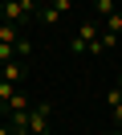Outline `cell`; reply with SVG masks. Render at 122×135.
<instances>
[{
  "mask_svg": "<svg viewBox=\"0 0 122 135\" xmlns=\"http://www.w3.org/2000/svg\"><path fill=\"white\" fill-rule=\"evenodd\" d=\"M41 8V0H0V21H8V25L20 29L24 21H33Z\"/></svg>",
  "mask_w": 122,
  "mask_h": 135,
  "instance_id": "6da1fadb",
  "label": "cell"
},
{
  "mask_svg": "<svg viewBox=\"0 0 122 135\" xmlns=\"http://www.w3.org/2000/svg\"><path fill=\"white\" fill-rule=\"evenodd\" d=\"M73 4H77V0H45V4L37 8V17H41V25H45V29H57V25L73 12Z\"/></svg>",
  "mask_w": 122,
  "mask_h": 135,
  "instance_id": "7a4b0ae2",
  "label": "cell"
},
{
  "mask_svg": "<svg viewBox=\"0 0 122 135\" xmlns=\"http://www.w3.org/2000/svg\"><path fill=\"white\" fill-rule=\"evenodd\" d=\"M53 123V102H33L29 107V135H49Z\"/></svg>",
  "mask_w": 122,
  "mask_h": 135,
  "instance_id": "3957f363",
  "label": "cell"
},
{
  "mask_svg": "<svg viewBox=\"0 0 122 135\" xmlns=\"http://www.w3.org/2000/svg\"><path fill=\"white\" fill-rule=\"evenodd\" d=\"M98 33H102V25H98V21H86V25H77V33L69 37V49L77 53V57H81V53H89V45H94V37H98Z\"/></svg>",
  "mask_w": 122,
  "mask_h": 135,
  "instance_id": "277c9868",
  "label": "cell"
},
{
  "mask_svg": "<svg viewBox=\"0 0 122 135\" xmlns=\"http://www.w3.org/2000/svg\"><path fill=\"white\" fill-rule=\"evenodd\" d=\"M102 33H106V37H114V41H122V8H118V12H110V17L102 21Z\"/></svg>",
  "mask_w": 122,
  "mask_h": 135,
  "instance_id": "5b68a950",
  "label": "cell"
},
{
  "mask_svg": "<svg viewBox=\"0 0 122 135\" xmlns=\"http://www.w3.org/2000/svg\"><path fill=\"white\" fill-rule=\"evenodd\" d=\"M106 107L114 115V127H122V90H106Z\"/></svg>",
  "mask_w": 122,
  "mask_h": 135,
  "instance_id": "8992f818",
  "label": "cell"
},
{
  "mask_svg": "<svg viewBox=\"0 0 122 135\" xmlns=\"http://www.w3.org/2000/svg\"><path fill=\"white\" fill-rule=\"evenodd\" d=\"M94 12H98L94 21H98V25H102V21L110 17V12H118V0H94Z\"/></svg>",
  "mask_w": 122,
  "mask_h": 135,
  "instance_id": "52a82bcc",
  "label": "cell"
},
{
  "mask_svg": "<svg viewBox=\"0 0 122 135\" xmlns=\"http://www.w3.org/2000/svg\"><path fill=\"white\" fill-rule=\"evenodd\" d=\"M16 41H20V29L8 25V21H0V45H16Z\"/></svg>",
  "mask_w": 122,
  "mask_h": 135,
  "instance_id": "ba28073f",
  "label": "cell"
},
{
  "mask_svg": "<svg viewBox=\"0 0 122 135\" xmlns=\"http://www.w3.org/2000/svg\"><path fill=\"white\" fill-rule=\"evenodd\" d=\"M4 107H8V115H12V110H29L33 102H29V94H24V90H16V98H12V102H4Z\"/></svg>",
  "mask_w": 122,
  "mask_h": 135,
  "instance_id": "9c48e42d",
  "label": "cell"
},
{
  "mask_svg": "<svg viewBox=\"0 0 122 135\" xmlns=\"http://www.w3.org/2000/svg\"><path fill=\"white\" fill-rule=\"evenodd\" d=\"M16 90H20L16 82H0V102H12V98H16Z\"/></svg>",
  "mask_w": 122,
  "mask_h": 135,
  "instance_id": "30bf717a",
  "label": "cell"
},
{
  "mask_svg": "<svg viewBox=\"0 0 122 135\" xmlns=\"http://www.w3.org/2000/svg\"><path fill=\"white\" fill-rule=\"evenodd\" d=\"M29 53H33V41H29V37H20V41H16V57L24 61V57H29Z\"/></svg>",
  "mask_w": 122,
  "mask_h": 135,
  "instance_id": "8fae6325",
  "label": "cell"
},
{
  "mask_svg": "<svg viewBox=\"0 0 122 135\" xmlns=\"http://www.w3.org/2000/svg\"><path fill=\"white\" fill-rule=\"evenodd\" d=\"M0 135H16V131H12V127H4V123H0Z\"/></svg>",
  "mask_w": 122,
  "mask_h": 135,
  "instance_id": "7c38bea8",
  "label": "cell"
},
{
  "mask_svg": "<svg viewBox=\"0 0 122 135\" xmlns=\"http://www.w3.org/2000/svg\"><path fill=\"white\" fill-rule=\"evenodd\" d=\"M106 135H122V127H110V131H106Z\"/></svg>",
  "mask_w": 122,
  "mask_h": 135,
  "instance_id": "4fadbf2b",
  "label": "cell"
},
{
  "mask_svg": "<svg viewBox=\"0 0 122 135\" xmlns=\"http://www.w3.org/2000/svg\"><path fill=\"white\" fill-rule=\"evenodd\" d=\"M114 90H122V78H118V86H114Z\"/></svg>",
  "mask_w": 122,
  "mask_h": 135,
  "instance_id": "5bb4252c",
  "label": "cell"
}]
</instances>
